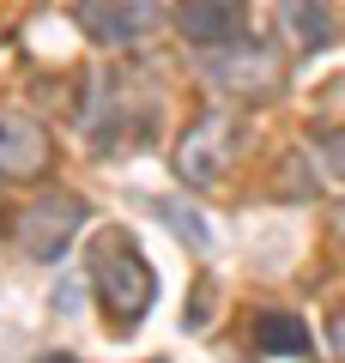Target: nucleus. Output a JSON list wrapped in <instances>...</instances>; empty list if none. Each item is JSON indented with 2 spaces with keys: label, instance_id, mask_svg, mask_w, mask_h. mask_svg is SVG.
<instances>
[{
  "label": "nucleus",
  "instance_id": "nucleus-5",
  "mask_svg": "<svg viewBox=\"0 0 345 363\" xmlns=\"http://www.w3.org/2000/svg\"><path fill=\"white\" fill-rule=\"evenodd\" d=\"M224 157H230V121L224 116H200L176 145V176L188 182V188H212L218 169H224Z\"/></svg>",
  "mask_w": 345,
  "mask_h": 363
},
{
  "label": "nucleus",
  "instance_id": "nucleus-2",
  "mask_svg": "<svg viewBox=\"0 0 345 363\" xmlns=\"http://www.w3.org/2000/svg\"><path fill=\"white\" fill-rule=\"evenodd\" d=\"M79 230H85V200H73V194H43L37 206L18 212V248L37 260L67 255Z\"/></svg>",
  "mask_w": 345,
  "mask_h": 363
},
{
  "label": "nucleus",
  "instance_id": "nucleus-1",
  "mask_svg": "<svg viewBox=\"0 0 345 363\" xmlns=\"http://www.w3.org/2000/svg\"><path fill=\"white\" fill-rule=\"evenodd\" d=\"M91 279H97V297L103 309H109V321H140L146 309H152V267H146L140 255H133L128 236H103L97 248H91Z\"/></svg>",
  "mask_w": 345,
  "mask_h": 363
},
{
  "label": "nucleus",
  "instance_id": "nucleus-10",
  "mask_svg": "<svg viewBox=\"0 0 345 363\" xmlns=\"http://www.w3.org/2000/svg\"><path fill=\"white\" fill-rule=\"evenodd\" d=\"M158 212H164V218H170V224H176V230H182V236H188V242H194V248H212V230H206V218H200V212H182V206H176V200H158Z\"/></svg>",
  "mask_w": 345,
  "mask_h": 363
},
{
  "label": "nucleus",
  "instance_id": "nucleus-9",
  "mask_svg": "<svg viewBox=\"0 0 345 363\" xmlns=\"http://www.w3.org/2000/svg\"><path fill=\"white\" fill-rule=\"evenodd\" d=\"M285 25L297 30V43H303V49L333 43V13H327V6H285Z\"/></svg>",
  "mask_w": 345,
  "mask_h": 363
},
{
  "label": "nucleus",
  "instance_id": "nucleus-4",
  "mask_svg": "<svg viewBox=\"0 0 345 363\" xmlns=\"http://www.w3.org/2000/svg\"><path fill=\"white\" fill-rule=\"evenodd\" d=\"M43 169H49V133H43V121H31L25 109L0 104V176L31 182Z\"/></svg>",
  "mask_w": 345,
  "mask_h": 363
},
{
  "label": "nucleus",
  "instance_id": "nucleus-7",
  "mask_svg": "<svg viewBox=\"0 0 345 363\" xmlns=\"http://www.w3.org/2000/svg\"><path fill=\"white\" fill-rule=\"evenodd\" d=\"M79 25L91 30L97 43H133L146 25H152V6H79Z\"/></svg>",
  "mask_w": 345,
  "mask_h": 363
},
{
  "label": "nucleus",
  "instance_id": "nucleus-8",
  "mask_svg": "<svg viewBox=\"0 0 345 363\" xmlns=\"http://www.w3.org/2000/svg\"><path fill=\"white\" fill-rule=\"evenodd\" d=\"M255 345L273 357H309V333L297 315H255Z\"/></svg>",
  "mask_w": 345,
  "mask_h": 363
},
{
  "label": "nucleus",
  "instance_id": "nucleus-11",
  "mask_svg": "<svg viewBox=\"0 0 345 363\" xmlns=\"http://www.w3.org/2000/svg\"><path fill=\"white\" fill-rule=\"evenodd\" d=\"M321 157H327V169L345 182V128L339 133H321Z\"/></svg>",
  "mask_w": 345,
  "mask_h": 363
},
{
  "label": "nucleus",
  "instance_id": "nucleus-13",
  "mask_svg": "<svg viewBox=\"0 0 345 363\" xmlns=\"http://www.w3.org/2000/svg\"><path fill=\"white\" fill-rule=\"evenodd\" d=\"M37 363H79V357H61V351H49V357H37Z\"/></svg>",
  "mask_w": 345,
  "mask_h": 363
},
{
  "label": "nucleus",
  "instance_id": "nucleus-6",
  "mask_svg": "<svg viewBox=\"0 0 345 363\" xmlns=\"http://www.w3.org/2000/svg\"><path fill=\"white\" fill-rule=\"evenodd\" d=\"M176 18H182V37L206 55L243 43V6H182Z\"/></svg>",
  "mask_w": 345,
  "mask_h": 363
},
{
  "label": "nucleus",
  "instance_id": "nucleus-3",
  "mask_svg": "<svg viewBox=\"0 0 345 363\" xmlns=\"http://www.w3.org/2000/svg\"><path fill=\"white\" fill-rule=\"evenodd\" d=\"M206 73H212L218 85H230V91H248V97H261V91L279 85L285 61H279V49H273V43L243 37L230 55H206Z\"/></svg>",
  "mask_w": 345,
  "mask_h": 363
},
{
  "label": "nucleus",
  "instance_id": "nucleus-12",
  "mask_svg": "<svg viewBox=\"0 0 345 363\" xmlns=\"http://www.w3.org/2000/svg\"><path fill=\"white\" fill-rule=\"evenodd\" d=\"M327 333H333V351H339V363H345V303H339V309H333Z\"/></svg>",
  "mask_w": 345,
  "mask_h": 363
}]
</instances>
